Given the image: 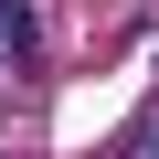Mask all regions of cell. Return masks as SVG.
I'll use <instances>...</instances> for the list:
<instances>
[{
    "mask_svg": "<svg viewBox=\"0 0 159 159\" xmlns=\"http://www.w3.org/2000/svg\"><path fill=\"white\" fill-rule=\"evenodd\" d=\"M0 43H11V64L32 53V11H21V0H0Z\"/></svg>",
    "mask_w": 159,
    "mask_h": 159,
    "instance_id": "6da1fadb",
    "label": "cell"
},
{
    "mask_svg": "<svg viewBox=\"0 0 159 159\" xmlns=\"http://www.w3.org/2000/svg\"><path fill=\"white\" fill-rule=\"evenodd\" d=\"M127 159H159V106H148V117L127 127Z\"/></svg>",
    "mask_w": 159,
    "mask_h": 159,
    "instance_id": "7a4b0ae2",
    "label": "cell"
}]
</instances>
